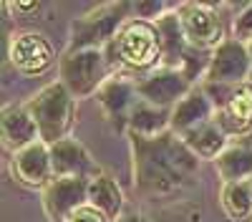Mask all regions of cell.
Segmentation results:
<instances>
[{
  "label": "cell",
  "instance_id": "obj_1",
  "mask_svg": "<svg viewBox=\"0 0 252 222\" xmlns=\"http://www.w3.org/2000/svg\"><path fill=\"white\" fill-rule=\"evenodd\" d=\"M134 149V177L141 194L152 199L177 197L189 190L199 172V157L187 147V141L164 131L159 136L131 134Z\"/></svg>",
  "mask_w": 252,
  "mask_h": 222
},
{
  "label": "cell",
  "instance_id": "obj_2",
  "mask_svg": "<svg viewBox=\"0 0 252 222\" xmlns=\"http://www.w3.org/2000/svg\"><path fill=\"white\" fill-rule=\"evenodd\" d=\"M103 56H106L109 66L124 63L136 71L152 68L161 61V43L157 26H152L149 20H134L109 46H103Z\"/></svg>",
  "mask_w": 252,
  "mask_h": 222
},
{
  "label": "cell",
  "instance_id": "obj_3",
  "mask_svg": "<svg viewBox=\"0 0 252 222\" xmlns=\"http://www.w3.org/2000/svg\"><path fill=\"white\" fill-rule=\"evenodd\" d=\"M26 109L35 121L40 141L53 147L66 139V131L71 129V121H73V96L61 81L46 86L35 98H31Z\"/></svg>",
  "mask_w": 252,
  "mask_h": 222
},
{
  "label": "cell",
  "instance_id": "obj_4",
  "mask_svg": "<svg viewBox=\"0 0 252 222\" xmlns=\"http://www.w3.org/2000/svg\"><path fill=\"white\" fill-rule=\"evenodd\" d=\"M131 10H134L131 3H106L78 18L73 23V38H71L68 53L109 46L116 38V28L124 23V18Z\"/></svg>",
  "mask_w": 252,
  "mask_h": 222
},
{
  "label": "cell",
  "instance_id": "obj_5",
  "mask_svg": "<svg viewBox=\"0 0 252 222\" xmlns=\"http://www.w3.org/2000/svg\"><path fill=\"white\" fill-rule=\"evenodd\" d=\"M109 68L111 66L101 48L73 51V53H66L61 61V84L76 98L89 96L103 84Z\"/></svg>",
  "mask_w": 252,
  "mask_h": 222
},
{
  "label": "cell",
  "instance_id": "obj_6",
  "mask_svg": "<svg viewBox=\"0 0 252 222\" xmlns=\"http://www.w3.org/2000/svg\"><path fill=\"white\" fill-rule=\"evenodd\" d=\"M182 20V31L187 35L189 48L197 51H209V48H220L222 40V20L215 8H209L204 3H184L177 10Z\"/></svg>",
  "mask_w": 252,
  "mask_h": 222
},
{
  "label": "cell",
  "instance_id": "obj_7",
  "mask_svg": "<svg viewBox=\"0 0 252 222\" xmlns=\"http://www.w3.org/2000/svg\"><path fill=\"white\" fill-rule=\"evenodd\" d=\"M252 71V58L247 53V46L240 38H229L220 48L212 51V61L204 73L207 84H232L242 86L250 78Z\"/></svg>",
  "mask_w": 252,
  "mask_h": 222
},
{
  "label": "cell",
  "instance_id": "obj_8",
  "mask_svg": "<svg viewBox=\"0 0 252 222\" xmlns=\"http://www.w3.org/2000/svg\"><path fill=\"white\" fill-rule=\"evenodd\" d=\"M189 91H192V81H187V76L177 68H159L136 81L139 98L159 109H169L172 104L177 106Z\"/></svg>",
  "mask_w": 252,
  "mask_h": 222
},
{
  "label": "cell",
  "instance_id": "obj_9",
  "mask_svg": "<svg viewBox=\"0 0 252 222\" xmlns=\"http://www.w3.org/2000/svg\"><path fill=\"white\" fill-rule=\"evenodd\" d=\"M89 182L76 177H58L43 192V210L53 222H66L78 207L89 205Z\"/></svg>",
  "mask_w": 252,
  "mask_h": 222
},
{
  "label": "cell",
  "instance_id": "obj_10",
  "mask_svg": "<svg viewBox=\"0 0 252 222\" xmlns=\"http://www.w3.org/2000/svg\"><path fill=\"white\" fill-rule=\"evenodd\" d=\"M13 174L28 187H48L53 177V164H51V147L46 141H35L13 154Z\"/></svg>",
  "mask_w": 252,
  "mask_h": 222
},
{
  "label": "cell",
  "instance_id": "obj_11",
  "mask_svg": "<svg viewBox=\"0 0 252 222\" xmlns=\"http://www.w3.org/2000/svg\"><path fill=\"white\" fill-rule=\"evenodd\" d=\"M51 164H53V179H58V177H76V179L98 177V167L94 164L91 154L76 139H63L51 147Z\"/></svg>",
  "mask_w": 252,
  "mask_h": 222
},
{
  "label": "cell",
  "instance_id": "obj_12",
  "mask_svg": "<svg viewBox=\"0 0 252 222\" xmlns=\"http://www.w3.org/2000/svg\"><path fill=\"white\" fill-rule=\"evenodd\" d=\"M10 63L23 73H40L53 63L51 43L38 33H20L10 40Z\"/></svg>",
  "mask_w": 252,
  "mask_h": 222
},
{
  "label": "cell",
  "instance_id": "obj_13",
  "mask_svg": "<svg viewBox=\"0 0 252 222\" xmlns=\"http://www.w3.org/2000/svg\"><path fill=\"white\" fill-rule=\"evenodd\" d=\"M212 111H215V104L209 101L204 89H192L172 109V124H169V129L174 134H179V136H187L189 131H194L202 124H207V121H212Z\"/></svg>",
  "mask_w": 252,
  "mask_h": 222
},
{
  "label": "cell",
  "instance_id": "obj_14",
  "mask_svg": "<svg viewBox=\"0 0 252 222\" xmlns=\"http://www.w3.org/2000/svg\"><path fill=\"white\" fill-rule=\"evenodd\" d=\"M101 106L106 109V116L111 119V124L116 127V131H124L129 127V116L136 106V84L129 81H109V84L101 86Z\"/></svg>",
  "mask_w": 252,
  "mask_h": 222
},
{
  "label": "cell",
  "instance_id": "obj_15",
  "mask_svg": "<svg viewBox=\"0 0 252 222\" xmlns=\"http://www.w3.org/2000/svg\"><path fill=\"white\" fill-rule=\"evenodd\" d=\"M157 33H159V43H161V63L164 68H177L182 66V61L189 51L187 35L182 31V20L177 13H166L157 18Z\"/></svg>",
  "mask_w": 252,
  "mask_h": 222
},
{
  "label": "cell",
  "instance_id": "obj_16",
  "mask_svg": "<svg viewBox=\"0 0 252 222\" xmlns=\"http://www.w3.org/2000/svg\"><path fill=\"white\" fill-rule=\"evenodd\" d=\"M217 127L229 136V134H245L252 129V86L242 84L224 109L217 111L215 116Z\"/></svg>",
  "mask_w": 252,
  "mask_h": 222
},
{
  "label": "cell",
  "instance_id": "obj_17",
  "mask_svg": "<svg viewBox=\"0 0 252 222\" xmlns=\"http://www.w3.org/2000/svg\"><path fill=\"white\" fill-rule=\"evenodd\" d=\"M3 139H5V144L15 152L40 141L38 127H35V121H33L28 109L10 106V109L3 111Z\"/></svg>",
  "mask_w": 252,
  "mask_h": 222
},
{
  "label": "cell",
  "instance_id": "obj_18",
  "mask_svg": "<svg viewBox=\"0 0 252 222\" xmlns=\"http://www.w3.org/2000/svg\"><path fill=\"white\" fill-rule=\"evenodd\" d=\"M89 205L96 207L101 215H106L109 220H119L124 207V194L111 177L98 174L89 182Z\"/></svg>",
  "mask_w": 252,
  "mask_h": 222
},
{
  "label": "cell",
  "instance_id": "obj_19",
  "mask_svg": "<svg viewBox=\"0 0 252 222\" xmlns=\"http://www.w3.org/2000/svg\"><path fill=\"white\" fill-rule=\"evenodd\" d=\"M217 172L227 182H247L252 179V144L240 141V144L224 149L217 157Z\"/></svg>",
  "mask_w": 252,
  "mask_h": 222
},
{
  "label": "cell",
  "instance_id": "obj_20",
  "mask_svg": "<svg viewBox=\"0 0 252 222\" xmlns=\"http://www.w3.org/2000/svg\"><path fill=\"white\" fill-rule=\"evenodd\" d=\"M169 124H172V111L146 104L144 98L136 101V106L129 116L131 134H141V136H159V134L166 131Z\"/></svg>",
  "mask_w": 252,
  "mask_h": 222
},
{
  "label": "cell",
  "instance_id": "obj_21",
  "mask_svg": "<svg viewBox=\"0 0 252 222\" xmlns=\"http://www.w3.org/2000/svg\"><path fill=\"white\" fill-rule=\"evenodd\" d=\"M187 141V147L192 149L199 159H212V157H220L224 152V141H227V134L217 127V121H207L199 129L189 131L187 136H182Z\"/></svg>",
  "mask_w": 252,
  "mask_h": 222
},
{
  "label": "cell",
  "instance_id": "obj_22",
  "mask_svg": "<svg viewBox=\"0 0 252 222\" xmlns=\"http://www.w3.org/2000/svg\"><path fill=\"white\" fill-rule=\"evenodd\" d=\"M222 207L232 220L252 217V185L250 182H229L222 190Z\"/></svg>",
  "mask_w": 252,
  "mask_h": 222
},
{
  "label": "cell",
  "instance_id": "obj_23",
  "mask_svg": "<svg viewBox=\"0 0 252 222\" xmlns=\"http://www.w3.org/2000/svg\"><path fill=\"white\" fill-rule=\"evenodd\" d=\"M66 222H109V217L106 215H101L96 207H91V205H83V207H78Z\"/></svg>",
  "mask_w": 252,
  "mask_h": 222
},
{
  "label": "cell",
  "instance_id": "obj_24",
  "mask_svg": "<svg viewBox=\"0 0 252 222\" xmlns=\"http://www.w3.org/2000/svg\"><path fill=\"white\" fill-rule=\"evenodd\" d=\"M235 33L240 35V40L242 38H252V3L237 15V20H235Z\"/></svg>",
  "mask_w": 252,
  "mask_h": 222
},
{
  "label": "cell",
  "instance_id": "obj_25",
  "mask_svg": "<svg viewBox=\"0 0 252 222\" xmlns=\"http://www.w3.org/2000/svg\"><path fill=\"white\" fill-rule=\"evenodd\" d=\"M164 8H166L164 3H134V13H139L141 18H157Z\"/></svg>",
  "mask_w": 252,
  "mask_h": 222
},
{
  "label": "cell",
  "instance_id": "obj_26",
  "mask_svg": "<svg viewBox=\"0 0 252 222\" xmlns=\"http://www.w3.org/2000/svg\"><path fill=\"white\" fill-rule=\"evenodd\" d=\"M116 222H146V220H144L139 212H124V215H121Z\"/></svg>",
  "mask_w": 252,
  "mask_h": 222
},
{
  "label": "cell",
  "instance_id": "obj_27",
  "mask_svg": "<svg viewBox=\"0 0 252 222\" xmlns=\"http://www.w3.org/2000/svg\"><path fill=\"white\" fill-rule=\"evenodd\" d=\"M245 46H247V53H250V58H252V38L247 40V43H245Z\"/></svg>",
  "mask_w": 252,
  "mask_h": 222
},
{
  "label": "cell",
  "instance_id": "obj_28",
  "mask_svg": "<svg viewBox=\"0 0 252 222\" xmlns=\"http://www.w3.org/2000/svg\"><path fill=\"white\" fill-rule=\"evenodd\" d=\"M247 84H250V86H252V71H250V78H247Z\"/></svg>",
  "mask_w": 252,
  "mask_h": 222
},
{
  "label": "cell",
  "instance_id": "obj_29",
  "mask_svg": "<svg viewBox=\"0 0 252 222\" xmlns=\"http://www.w3.org/2000/svg\"><path fill=\"white\" fill-rule=\"evenodd\" d=\"M250 185H252V179H250Z\"/></svg>",
  "mask_w": 252,
  "mask_h": 222
}]
</instances>
